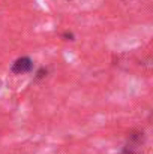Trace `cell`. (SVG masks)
Instances as JSON below:
<instances>
[{"label":"cell","instance_id":"obj_1","mask_svg":"<svg viewBox=\"0 0 153 154\" xmlns=\"http://www.w3.org/2000/svg\"><path fill=\"white\" fill-rule=\"evenodd\" d=\"M32 67H33L32 60L29 57H21V58H18V60L14 61V64H12L11 69H12L14 73H26V72H30Z\"/></svg>","mask_w":153,"mask_h":154},{"label":"cell","instance_id":"obj_2","mask_svg":"<svg viewBox=\"0 0 153 154\" xmlns=\"http://www.w3.org/2000/svg\"><path fill=\"white\" fill-rule=\"evenodd\" d=\"M63 36H65L68 41H72V39H74V35H72V33H65Z\"/></svg>","mask_w":153,"mask_h":154}]
</instances>
